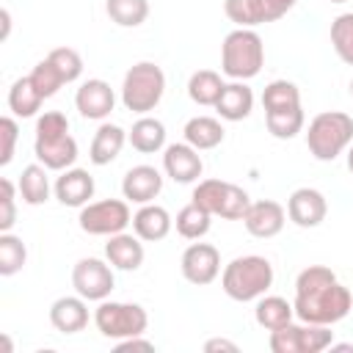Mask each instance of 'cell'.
Segmentation results:
<instances>
[{
	"instance_id": "obj_1",
	"label": "cell",
	"mask_w": 353,
	"mask_h": 353,
	"mask_svg": "<svg viewBox=\"0 0 353 353\" xmlns=\"http://www.w3.org/2000/svg\"><path fill=\"white\" fill-rule=\"evenodd\" d=\"M270 284H273V265H270V259H265L259 254L234 256L221 273L223 292L240 303L262 298L270 290Z\"/></svg>"
},
{
	"instance_id": "obj_2",
	"label": "cell",
	"mask_w": 353,
	"mask_h": 353,
	"mask_svg": "<svg viewBox=\"0 0 353 353\" xmlns=\"http://www.w3.org/2000/svg\"><path fill=\"white\" fill-rule=\"evenodd\" d=\"M295 317L301 323H320V325H334L347 317L353 309V295L345 284L331 281L306 292H295Z\"/></svg>"
},
{
	"instance_id": "obj_3",
	"label": "cell",
	"mask_w": 353,
	"mask_h": 353,
	"mask_svg": "<svg viewBox=\"0 0 353 353\" xmlns=\"http://www.w3.org/2000/svg\"><path fill=\"white\" fill-rule=\"evenodd\" d=\"M353 143V119L342 110H323L309 121L306 146L314 160L331 163Z\"/></svg>"
},
{
	"instance_id": "obj_4",
	"label": "cell",
	"mask_w": 353,
	"mask_h": 353,
	"mask_svg": "<svg viewBox=\"0 0 353 353\" xmlns=\"http://www.w3.org/2000/svg\"><path fill=\"white\" fill-rule=\"evenodd\" d=\"M265 63V44L256 30L234 28L221 44V72L232 80H251Z\"/></svg>"
},
{
	"instance_id": "obj_5",
	"label": "cell",
	"mask_w": 353,
	"mask_h": 353,
	"mask_svg": "<svg viewBox=\"0 0 353 353\" xmlns=\"http://www.w3.org/2000/svg\"><path fill=\"white\" fill-rule=\"evenodd\" d=\"M163 94H165V74L157 63L141 61L127 69L124 83H121V102L127 110L146 116L149 110L160 105Z\"/></svg>"
},
{
	"instance_id": "obj_6",
	"label": "cell",
	"mask_w": 353,
	"mask_h": 353,
	"mask_svg": "<svg viewBox=\"0 0 353 353\" xmlns=\"http://www.w3.org/2000/svg\"><path fill=\"white\" fill-rule=\"evenodd\" d=\"M94 325L108 339H130L143 336L149 325V314L141 303H124V301H99L94 312Z\"/></svg>"
},
{
	"instance_id": "obj_7",
	"label": "cell",
	"mask_w": 353,
	"mask_h": 353,
	"mask_svg": "<svg viewBox=\"0 0 353 353\" xmlns=\"http://www.w3.org/2000/svg\"><path fill=\"white\" fill-rule=\"evenodd\" d=\"M77 223L85 234H97V237H110L127 229V223H132L130 207L121 199H102V201H88L85 207H80Z\"/></svg>"
},
{
	"instance_id": "obj_8",
	"label": "cell",
	"mask_w": 353,
	"mask_h": 353,
	"mask_svg": "<svg viewBox=\"0 0 353 353\" xmlns=\"http://www.w3.org/2000/svg\"><path fill=\"white\" fill-rule=\"evenodd\" d=\"M72 287L85 301H105L113 292V287H116L113 265L110 262H102L97 256L77 259L74 268H72Z\"/></svg>"
},
{
	"instance_id": "obj_9",
	"label": "cell",
	"mask_w": 353,
	"mask_h": 353,
	"mask_svg": "<svg viewBox=\"0 0 353 353\" xmlns=\"http://www.w3.org/2000/svg\"><path fill=\"white\" fill-rule=\"evenodd\" d=\"M179 268H182V276L185 281L196 284V287H207L218 279L221 273V254L215 245L210 243H190L185 251H182V259H179Z\"/></svg>"
},
{
	"instance_id": "obj_10",
	"label": "cell",
	"mask_w": 353,
	"mask_h": 353,
	"mask_svg": "<svg viewBox=\"0 0 353 353\" xmlns=\"http://www.w3.org/2000/svg\"><path fill=\"white\" fill-rule=\"evenodd\" d=\"M328 201L317 188H298L287 199V218L301 229H314L325 221Z\"/></svg>"
},
{
	"instance_id": "obj_11",
	"label": "cell",
	"mask_w": 353,
	"mask_h": 353,
	"mask_svg": "<svg viewBox=\"0 0 353 353\" xmlns=\"http://www.w3.org/2000/svg\"><path fill=\"white\" fill-rule=\"evenodd\" d=\"M287 223V210L273 201V199H262V201H251L248 212L243 215V226L251 237L259 240H270L276 237Z\"/></svg>"
},
{
	"instance_id": "obj_12",
	"label": "cell",
	"mask_w": 353,
	"mask_h": 353,
	"mask_svg": "<svg viewBox=\"0 0 353 353\" xmlns=\"http://www.w3.org/2000/svg\"><path fill=\"white\" fill-rule=\"evenodd\" d=\"M113 105H116V94H113L110 83H105L99 77L85 80L74 94V108L80 110L83 119H91V121L108 119L113 113Z\"/></svg>"
},
{
	"instance_id": "obj_13",
	"label": "cell",
	"mask_w": 353,
	"mask_h": 353,
	"mask_svg": "<svg viewBox=\"0 0 353 353\" xmlns=\"http://www.w3.org/2000/svg\"><path fill=\"white\" fill-rule=\"evenodd\" d=\"M163 171L179 182V185H188V182H196L204 171V163H201V154L199 149H193L188 141L185 143H171L165 146L163 152Z\"/></svg>"
},
{
	"instance_id": "obj_14",
	"label": "cell",
	"mask_w": 353,
	"mask_h": 353,
	"mask_svg": "<svg viewBox=\"0 0 353 353\" xmlns=\"http://www.w3.org/2000/svg\"><path fill=\"white\" fill-rule=\"evenodd\" d=\"M160 190H163V174L146 163L132 165L121 179V193L132 204H149L160 196Z\"/></svg>"
},
{
	"instance_id": "obj_15",
	"label": "cell",
	"mask_w": 353,
	"mask_h": 353,
	"mask_svg": "<svg viewBox=\"0 0 353 353\" xmlns=\"http://www.w3.org/2000/svg\"><path fill=\"white\" fill-rule=\"evenodd\" d=\"M52 190H55V199L63 207H85L94 199L97 185H94V176L85 168H66L55 179Z\"/></svg>"
},
{
	"instance_id": "obj_16",
	"label": "cell",
	"mask_w": 353,
	"mask_h": 353,
	"mask_svg": "<svg viewBox=\"0 0 353 353\" xmlns=\"http://www.w3.org/2000/svg\"><path fill=\"white\" fill-rule=\"evenodd\" d=\"M36 160L50 171H66L77 160V141L66 132L61 138H36L33 143Z\"/></svg>"
},
{
	"instance_id": "obj_17",
	"label": "cell",
	"mask_w": 353,
	"mask_h": 353,
	"mask_svg": "<svg viewBox=\"0 0 353 353\" xmlns=\"http://www.w3.org/2000/svg\"><path fill=\"white\" fill-rule=\"evenodd\" d=\"M143 243L141 237L132 232H119V234H110L108 243H105V259L116 268V270H138L143 265Z\"/></svg>"
},
{
	"instance_id": "obj_18",
	"label": "cell",
	"mask_w": 353,
	"mask_h": 353,
	"mask_svg": "<svg viewBox=\"0 0 353 353\" xmlns=\"http://www.w3.org/2000/svg\"><path fill=\"white\" fill-rule=\"evenodd\" d=\"M50 323L61 334H77L88 325V306L83 295H63L50 306Z\"/></svg>"
},
{
	"instance_id": "obj_19",
	"label": "cell",
	"mask_w": 353,
	"mask_h": 353,
	"mask_svg": "<svg viewBox=\"0 0 353 353\" xmlns=\"http://www.w3.org/2000/svg\"><path fill=\"white\" fill-rule=\"evenodd\" d=\"M174 226V218L168 215L165 207L149 201V204H141V210L132 215V232L143 240V243H157L163 237H168Z\"/></svg>"
},
{
	"instance_id": "obj_20",
	"label": "cell",
	"mask_w": 353,
	"mask_h": 353,
	"mask_svg": "<svg viewBox=\"0 0 353 353\" xmlns=\"http://www.w3.org/2000/svg\"><path fill=\"white\" fill-rule=\"evenodd\" d=\"M215 110L226 121H243L254 110V91L245 85V80L226 83L221 97H218V102H215Z\"/></svg>"
},
{
	"instance_id": "obj_21",
	"label": "cell",
	"mask_w": 353,
	"mask_h": 353,
	"mask_svg": "<svg viewBox=\"0 0 353 353\" xmlns=\"http://www.w3.org/2000/svg\"><path fill=\"white\" fill-rule=\"evenodd\" d=\"M124 143H127V132L119 124H99V130L94 132L88 157L94 165H108L121 154Z\"/></svg>"
},
{
	"instance_id": "obj_22",
	"label": "cell",
	"mask_w": 353,
	"mask_h": 353,
	"mask_svg": "<svg viewBox=\"0 0 353 353\" xmlns=\"http://www.w3.org/2000/svg\"><path fill=\"white\" fill-rule=\"evenodd\" d=\"M127 141H130V146L135 152L154 154V152H160L165 146V124L160 119H154V116H141L132 124V130L127 132Z\"/></svg>"
},
{
	"instance_id": "obj_23",
	"label": "cell",
	"mask_w": 353,
	"mask_h": 353,
	"mask_svg": "<svg viewBox=\"0 0 353 353\" xmlns=\"http://www.w3.org/2000/svg\"><path fill=\"white\" fill-rule=\"evenodd\" d=\"M182 132H185V141L193 149H199V152H207V149L221 146L223 143V135H226L223 124L218 119H212V116H193V119H188V124H185Z\"/></svg>"
},
{
	"instance_id": "obj_24",
	"label": "cell",
	"mask_w": 353,
	"mask_h": 353,
	"mask_svg": "<svg viewBox=\"0 0 353 353\" xmlns=\"http://www.w3.org/2000/svg\"><path fill=\"white\" fill-rule=\"evenodd\" d=\"M292 317H295V306L287 298H281V295H262V298H256L254 320L265 331H276V328L292 323Z\"/></svg>"
},
{
	"instance_id": "obj_25",
	"label": "cell",
	"mask_w": 353,
	"mask_h": 353,
	"mask_svg": "<svg viewBox=\"0 0 353 353\" xmlns=\"http://www.w3.org/2000/svg\"><path fill=\"white\" fill-rule=\"evenodd\" d=\"M47 171L50 168H44L41 163H30V165L22 168L17 188H19V196H22L25 204L39 207V204H44L50 199V176H47Z\"/></svg>"
},
{
	"instance_id": "obj_26",
	"label": "cell",
	"mask_w": 353,
	"mask_h": 353,
	"mask_svg": "<svg viewBox=\"0 0 353 353\" xmlns=\"http://www.w3.org/2000/svg\"><path fill=\"white\" fill-rule=\"evenodd\" d=\"M223 85H226V83L221 80L218 72H212V69H199V72H193L190 80H188V97H190L196 105H201V108H215V102H218Z\"/></svg>"
},
{
	"instance_id": "obj_27",
	"label": "cell",
	"mask_w": 353,
	"mask_h": 353,
	"mask_svg": "<svg viewBox=\"0 0 353 353\" xmlns=\"http://www.w3.org/2000/svg\"><path fill=\"white\" fill-rule=\"evenodd\" d=\"M41 102H44V97L36 91L30 74L14 80V85L8 88V108H11V113L19 116V119H30V116H36L39 108H41Z\"/></svg>"
},
{
	"instance_id": "obj_28",
	"label": "cell",
	"mask_w": 353,
	"mask_h": 353,
	"mask_svg": "<svg viewBox=\"0 0 353 353\" xmlns=\"http://www.w3.org/2000/svg\"><path fill=\"white\" fill-rule=\"evenodd\" d=\"M210 223H212V215H210L204 207H199L196 201L185 204V207L176 212V218H174V226H176V232H179L185 240H201V237L210 232Z\"/></svg>"
},
{
	"instance_id": "obj_29",
	"label": "cell",
	"mask_w": 353,
	"mask_h": 353,
	"mask_svg": "<svg viewBox=\"0 0 353 353\" xmlns=\"http://www.w3.org/2000/svg\"><path fill=\"white\" fill-rule=\"evenodd\" d=\"M298 105H301V91L290 80H273L262 91V108H265V113L290 110V108H298Z\"/></svg>"
},
{
	"instance_id": "obj_30",
	"label": "cell",
	"mask_w": 353,
	"mask_h": 353,
	"mask_svg": "<svg viewBox=\"0 0 353 353\" xmlns=\"http://www.w3.org/2000/svg\"><path fill=\"white\" fill-rule=\"evenodd\" d=\"M105 11L119 28H138L149 17V0H105Z\"/></svg>"
},
{
	"instance_id": "obj_31",
	"label": "cell",
	"mask_w": 353,
	"mask_h": 353,
	"mask_svg": "<svg viewBox=\"0 0 353 353\" xmlns=\"http://www.w3.org/2000/svg\"><path fill=\"white\" fill-rule=\"evenodd\" d=\"M303 108H290V110H276V113H265V124H268V132L279 141H290L295 138L301 130H303Z\"/></svg>"
},
{
	"instance_id": "obj_32",
	"label": "cell",
	"mask_w": 353,
	"mask_h": 353,
	"mask_svg": "<svg viewBox=\"0 0 353 353\" xmlns=\"http://www.w3.org/2000/svg\"><path fill=\"white\" fill-rule=\"evenodd\" d=\"M28 259V248L22 243V237L11 234V232H0V276H14L25 268Z\"/></svg>"
},
{
	"instance_id": "obj_33",
	"label": "cell",
	"mask_w": 353,
	"mask_h": 353,
	"mask_svg": "<svg viewBox=\"0 0 353 353\" xmlns=\"http://www.w3.org/2000/svg\"><path fill=\"white\" fill-rule=\"evenodd\" d=\"M226 188H229V182H223V179H201L193 188L190 201L204 207L210 215H221V207H223V199H226Z\"/></svg>"
},
{
	"instance_id": "obj_34",
	"label": "cell",
	"mask_w": 353,
	"mask_h": 353,
	"mask_svg": "<svg viewBox=\"0 0 353 353\" xmlns=\"http://www.w3.org/2000/svg\"><path fill=\"white\" fill-rule=\"evenodd\" d=\"M331 44H334V52L339 55V61L353 66V11L339 14L331 22Z\"/></svg>"
},
{
	"instance_id": "obj_35",
	"label": "cell",
	"mask_w": 353,
	"mask_h": 353,
	"mask_svg": "<svg viewBox=\"0 0 353 353\" xmlns=\"http://www.w3.org/2000/svg\"><path fill=\"white\" fill-rule=\"evenodd\" d=\"M47 58H50V63L61 72L63 83H74V80L83 74V58H80V52L72 50V47H55Z\"/></svg>"
},
{
	"instance_id": "obj_36",
	"label": "cell",
	"mask_w": 353,
	"mask_h": 353,
	"mask_svg": "<svg viewBox=\"0 0 353 353\" xmlns=\"http://www.w3.org/2000/svg\"><path fill=\"white\" fill-rule=\"evenodd\" d=\"M30 80H33L36 91H39L44 99L55 97V94H58V88L63 85V77H61V72H58V69L50 63V58L39 61V63L33 66V72H30Z\"/></svg>"
},
{
	"instance_id": "obj_37",
	"label": "cell",
	"mask_w": 353,
	"mask_h": 353,
	"mask_svg": "<svg viewBox=\"0 0 353 353\" xmlns=\"http://www.w3.org/2000/svg\"><path fill=\"white\" fill-rule=\"evenodd\" d=\"M334 345V331L320 323H303L301 325V353H320Z\"/></svg>"
},
{
	"instance_id": "obj_38",
	"label": "cell",
	"mask_w": 353,
	"mask_h": 353,
	"mask_svg": "<svg viewBox=\"0 0 353 353\" xmlns=\"http://www.w3.org/2000/svg\"><path fill=\"white\" fill-rule=\"evenodd\" d=\"M251 207V196L240 188V185H232L226 188V199H223V207H221V218L226 221H243V215L248 212Z\"/></svg>"
},
{
	"instance_id": "obj_39",
	"label": "cell",
	"mask_w": 353,
	"mask_h": 353,
	"mask_svg": "<svg viewBox=\"0 0 353 353\" xmlns=\"http://www.w3.org/2000/svg\"><path fill=\"white\" fill-rule=\"evenodd\" d=\"M268 345L273 353H301V325L287 323V325L270 331Z\"/></svg>"
},
{
	"instance_id": "obj_40",
	"label": "cell",
	"mask_w": 353,
	"mask_h": 353,
	"mask_svg": "<svg viewBox=\"0 0 353 353\" xmlns=\"http://www.w3.org/2000/svg\"><path fill=\"white\" fill-rule=\"evenodd\" d=\"M17 190L11 179H0V232H11L17 223Z\"/></svg>"
},
{
	"instance_id": "obj_41",
	"label": "cell",
	"mask_w": 353,
	"mask_h": 353,
	"mask_svg": "<svg viewBox=\"0 0 353 353\" xmlns=\"http://www.w3.org/2000/svg\"><path fill=\"white\" fill-rule=\"evenodd\" d=\"M69 132V119L61 110H47L36 119V138H61Z\"/></svg>"
},
{
	"instance_id": "obj_42",
	"label": "cell",
	"mask_w": 353,
	"mask_h": 353,
	"mask_svg": "<svg viewBox=\"0 0 353 353\" xmlns=\"http://www.w3.org/2000/svg\"><path fill=\"white\" fill-rule=\"evenodd\" d=\"M298 0H251L254 6V17H256V25L262 22H276L281 19Z\"/></svg>"
},
{
	"instance_id": "obj_43",
	"label": "cell",
	"mask_w": 353,
	"mask_h": 353,
	"mask_svg": "<svg viewBox=\"0 0 353 353\" xmlns=\"http://www.w3.org/2000/svg\"><path fill=\"white\" fill-rule=\"evenodd\" d=\"M223 14H226L237 28H254V25H256L251 0H223Z\"/></svg>"
},
{
	"instance_id": "obj_44",
	"label": "cell",
	"mask_w": 353,
	"mask_h": 353,
	"mask_svg": "<svg viewBox=\"0 0 353 353\" xmlns=\"http://www.w3.org/2000/svg\"><path fill=\"white\" fill-rule=\"evenodd\" d=\"M0 138H3V146H0V165H8L14 160V146H17V138H19V127L11 116H3L0 119Z\"/></svg>"
},
{
	"instance_id": "obj_45",
	"label": "cell",
	"mask_w": 353,
	"mask_h": 353,
	"mask_svg": "<svg viewBox=\"0 0 353 353\" xmlns=\"http://www.w3.org/2000/svg\"><path fill=\"white\" fill-rule=\"evenodd\" d=\"M116 350L119 353H124V350H154V342L141 339V336H130V339H119Z\"/></svg>"
},
{
	"instance_id": "obj_46",
	"label": "cell",
	"mask_w": 353,
	"mask_h": 353,
	"mask_svg": "<svg viewBox=\"0 0 353 353\" xmlns=\"http://www.w3.org/2000/svg\"><path fill=\"white\" fill-rule=\"evenodd\" d=\"M204 350H207V353H215V350H229V353H237V345H234V342H229V339L215 336V339H207V342H204Z\"/></svg>"
},
{
	"instance_id": "obj_47",
	"label": "cell",
	"mask_w": 353,
	"mask_h": 353,
	"mask_svg": "<svg viewBox=\"0 0 353 353\" xmlns=\"http://www.w3.org/2000/svg\"><path fill=\"white\" fill-rule=\"evenodd\" d=\"M0 19H3V33H0V39H8V30H11V14H8V8L0 11Z\"/></svg>"
},
{
	"instance_id": "obj_48",
	"label": "cell",
	"mask_w": 353,
	"mask_h": 353,
	"mask_svg": "<svg viewBox=\"0 0 353 353\" xmlns=\"http://www.w3.org/2000/svg\"><path fill=\"white\" fill-rule=\"evenodd\" d=\"M347 171L353 174V143L347 146Z\"/></svg>"
},
{
	"instance_id": "obj_49",
	"label": "cell",
	"mask_w": 353,
	"mask_h": 353,
	"mask_svg": "<svg viewBox=\"0 0 353 353\" xmlns=\"http://www.w3.org/2000/svg\"><path fill=\"white\" fill-rule=\"evenodd\" d=\"M328 3H347V0H328Z\"/></svg>"
},
{
	"instance_id": "obj_50",
	"label": "cell",
	"mask_w": 353,
	"mask_h": 353,
	"mask_svg": "<svg viewBox=\"0 0 353 353\" xmlns=\"http://www.w3.org/2000/svg\"><path fill=\"white\" fill-rule=\"evenodd\" d=\"M350 94H353V80H350Z\"/></svg>"
}]
</instances>
